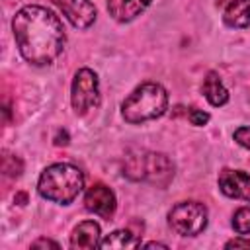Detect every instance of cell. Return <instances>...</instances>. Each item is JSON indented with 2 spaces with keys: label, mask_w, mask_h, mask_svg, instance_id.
I'll use <instances>...</instances> for the list:
<instances>
[{
  "label": "cell",
  "mask_w": 250,
  "mask_h": 250,
  "mask_svg": "<svg viewBox=\"0 0 250 250\" xmlns=\"http://www.w3.org/2000/svg\"><path fill=\"white\" fill-rule=\"evenodd\" d=\"M84 207L94 213L100 215L102 219H109L115 213V193L111 191V188H107L105 184H94L86 189L84 195Z\"/></svg>",
  "instance_id": "obj_7"
},
{
  "label": "cell",
  "mask_w": 250,
  "mask_h": 250,
  "mask_svg": "<svg viewBox=\"0 0 250 250\" xmlns=\"http://www.w3.org/2000/svg\"><path fill=\"white\" fill-rule=\"evenodd\" d=\"M232 137H234V141H236L240 146H244V148L250 150V127H238Z\"/></svg>",
  "instance_id": "obj_18"
},
{
  "label": "cell",
  "mask_w": 250,
  "mask_h": 250,
  "mask_svg": "<svg viewBox=\"0 0 250 250\" xmlns=\"http://www.w3.org/2000/svg\"><path fill=\"white\" fill-rule=\"evenodd\" d=\"M232 229L238 234H250V207L236 209V213L232 217Z\"/></svg>",
  "instance_id": "obj_16"
},
{
  "label": "cell",
  "mask_w": 250,
  "mask_h": 250,
  "mask_svg": "<svg viewBox=\"0 0 250 250\" xmlns=\"http://www.w3.org/2000/svg\"><path fill=\"white\" fill-rule=\"evenodd\" d=\"M2 172H4L6 176L18 178V176L23 172V162H21L18 156H14V154H10L8 150H4V152H2Z\"/></svg>",
  "instance_id": "obj_15"
},
{
  "label": "cell",
  "mask_w": 250,
  "mask_h": 250,
  "mask_svg": "<svg viewBox=\"0 0 250 250\" xmlns=\"http://www.w3.org/2000/svg\"><path fill=\"white\" fill-rule=\"evenodd\" d=\"M82 188H84V174L68 162H57L47 166L37 182L39 195L47 201L61 205L72 203L82 191Z\"/></svg>",
  "instance_id": "obj_2"
},
{
  "label": "cell",
  "mask_w": 250,
  "mask_h": 250,
  "mask_svg": "<svg viewBox=\"0 0 250 250\" xmlns=\"http://www.w3.org/2000/svg\"><path fill=\"white\" fill-rule=\"evenodd\" d=\"M230 2H234V0H217V4H219V6H229Z\"/></svg>",
  "instance_id": "obj_23"
},
{
  "label": "cell",
  "mask_w": 250,
  "mask_h": 250,
  "mask_svg": "<svg viewBox=\"0 0 250 250\" xmlns=\"http://www.w3.org/2000/svg\"><path fill=\"white\" fill-rule=\"evenodd\" d=\"M70 102H72V109L78 115H86L88 111L100 105V88H98V76L94 70L90 68L76 70L72 78V88H70Z\"/></svg>",
  "instance_id": "obj_6"
},
{
  "label": "cell",
  "mask_w": 250,
  "mask_h": 250,
  "mask_svg": "<svg viewBox=\"0 0 250 250\" xmlns=\"http://www.w3.org/2000/svg\"><path fill=\"white\" fill-rule=\"evenodd\" d=\"M168 107V92L158 82H143L121 104L127 123H143L160 117Z\"/></svg>",
  "instance_id": "obj_3"
},
{
  "label": "cell",
  "mask_w": 250,
  "mask_h": 250,
  "mask_svg": "<svg viewBox=\"0 0 250 250\" xmlns=\"http://www.w3.org/2000/svg\"><path fill=\"white\" fill-rule=\"evenodd\" d=\"M31 248H59V244L49 238H37L35 242H31Z\"/></svg>",
  "instance_id": "obj_19"
},
{
  "label": "cell",
  "mask_w": 250,
  "mask_h": 250,
  "mask_svg": "<svg viewBox=\"0 0 250 250\" xmlns=\"http://www.w3.org/2000/svg\"><path fill=\"white\" fill-rule=\"evenodd\" d=\"M61 8L66 20L76 29H86L96 20V6L90 0H51Z\"/></svg>",
  "instance_id": "obj_8"
},
{
  "label": "cell",
  "mask_w": 250,
  "mask_h": 250,
  "mask_svg": "<svg viewBox=\"0 0 250 250\" xmlns=\"http://www.w3.org/2000/svg\"><path fill=\"white\" fill-rule=\"evenodd\" d=\"M100 246V225L94 221H82L70 234V248L90 250Z\"/></svg>",
  "instance_id": "obj_11"
},
{
  "label": "cell",
  "mask_w": 250,
  "mask_h": 250,
  "mask_svg": "<svg viewBox=\"0 0 250 250\" xmlns=\"http://www.w3.org/2000/svg\"><path fill=\"white\" fill-rule=\"evenodd\" d=\"M152 0H107V12L115 21L127 23L141 16Z\"/></svg>",
  "instance_id": "obj_10"
},
{
  "label": "cell",
  "mask_w": 250,
  "mask_h": 250,
  "mask_svg": "<svg viewBox=\"0 0 250 250\" xmlns=\"http://www.w3.org/2000/svg\"><path fill=\"white\" fill-rule=\"evenodd\" d=\"M225 23L234 29L250 27V0H234L225 8Z\"/></svg>",
  "instance_id": "obj_13"
},
{
  "label": "cell",
  "mask_w": 250,
  "mask_h": 250,
  "mask_svg": "<svg viewBox=\"0 0 250 250\" xmlns=\"http://www.w3.org/2000/svg\"><path fill=\"white\" fill-rule=\"evenodd\" d=\"M188 119H189V123L191 125H197V127H201V125H205L207 121H209V113L207 111H201V109H189V113H188Z\"/></svg>",
  "instance_id": "obj_17"
},
{
  "label": "cell",
  "mask_w": 250,
  "mask_h": 250,
  "mask_svg": "<svg viewBox=\"0 0 250 250\" xmlns=\"http://www.w3.org/2000/svg\"><path fill=\"white\" fill-rule=\"evenodd\" d=\"M217 182H219V189L227 197L250 201V174H246L242 170L225 168V170H221Z\"/></svg>",
  "instance_id": "obj_9"
},
{
  "label": "cell",
  "mask_w": 250,
  "mask_h": 250,
  "mask_svg": "<svg viewBox=\"0 0 250 250\" xmlns=\"http://www.w3.org/2000/svg\"><path fill=\"white\" fill-rule=\"evenodd\" d=\"M12 29L21 57L35 66L53 64L66 43L62 21L45 6L29 4L18 10Z\"/></svg>",
  "instance_id": "obj_1"
},
{
  "label": "cell",
  "mask_w": 250,
  "mask_h": 250,
  "mask_svg": "<svg viewBox=\"0 0 250 250\" xmlns=\"http://www.w3.org/2000/svg\"><path fill=\"white\" fill-rule=\"evenodd\" d=\"M201 92H203V96L207 98V102H209L211 105H215V107L225 105V104L229 102V90L223 86L221 76H219L215 70L207 72V76L203 78Z\"/></svg>",
  "instance_id": "obj_12"
},
{
  "label": "cell",
  "mask_w": 250,
  "mask_h": 250,
  "mask_svg": "<svg viewBox=\"0 0 250 250\" xmlns=\"http://www.w3.org/2000/svg\"><path fill=\"white\" fill-rule=\"evenodd\" d=\"M139 244H141L139 236L133 234L131 230H125V229L113 230L104 240H100V246L102 248H137Z\"/></svg>",
  "instance_id": "obj_14"
},
{
  "label": "cell",
  "mask_w": 250,
  "mask_h": 250,
  "mask_svg": "<svg viewBox=\"0 0 250 250\" xmlns=\"http://www.w3.org/2000/svg\"><path fill=\"white\" fill-rule=\"evenodd\" d=\"M240 246H250V240H244V238H232L225 244V248H240Z\"/></svg>",
  "instance_id": "obj_21"
},
{
  "label": "cell",
  "mask_w": 250,
  "mask_h": 250,
  "mask_svg": "<svg viewBox=\"0 0 250 250\" xmlns=\"http://www.w3.org/2000/svg\"><path fill=\"white\" fill-rule=\"evenodd\" d=\"M123 174L129 180H145L158 188H166L174 178V164L162 152L133 150L125 156Z\"/></svg>",
  "instance_id": "obj_4"
},
{
  "label": "cell",
  "mask_w": 250,
  "mask_h": 250,
  "mask_svg": "<svg viewBox=\"0 0 250 250\" xmlns=\"http://www.w3.org/2000/svg\"><path fill=\"white\" fill-rule=\"evenodd\" d=\"M168 225L182 236H195L207 227V207L199 201L176 203L168 213Z\"/></svg>",
  "instance_id": "obj_5"
},
{
  "label": "cell",
  "mask_w": 250,
  "mask_h": 250,
  "mask_svg": "<svg viewBox=\"0 0 250 250\" xmlns=\"http://www.w3.org/2000/svg\"><path fill=\"white\" fill-rule=\"evenodd\" d=\"M146 248H166V244H160V242H148V244H145Z\"/></svg>",
  "instance_id": "obj_22"
},
{
  "label": "cell",
  "mask_w": 250,
  "mask_h": 250,
  "mask_svg": "<svg viewBox=\"0 0 250 250\" xmlns=\"http://www.w3.org/2000/svg\"><path fill=\"white\" fill-rule=\"evenodd\" d=\"M55 145H59V146H66V145H68V133H66L64 129H59V131H57V135H55Z\"/></svg>",
  "instance_id": "obj_20"
}]
</instances>
